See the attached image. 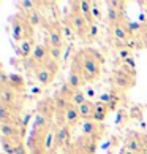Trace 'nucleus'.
<instances>
[{"instance_id":"f3484780","label":"nucleus","mask_w":147,"mask_h":154,"mask_svg":"<svg viewBox=\"0 0 147 154\" xmlns=\"http://www.w3.org/2000/svg\"><path fill=\"white\" fill-rule=\"evenodd\" d=\"M46 59H48V46L46 45H37L32 53V60L37 65H41Z\"/></svg>"},{"instance_id":"cd10ccee","label":"nucleus","mask_w":147,"mask_h":154,"mask_svg":"<svg viewBox=\"0 0 147 154\" xmlns=\"http://www.w3.org/2000/svg\"><path fill=\"white\" fill-rule=\"evenodd\" d=\"M86 102H87V95H86V92H82V91L73 92L71 99H70V103L75 105V106H81L82 103H86Z\"/></svg>"},{"instance_id":"1a4fd4ad","label":"nucleus","mask_w":147,"mask_h":154,"mask_svg":"<svg viewBox=\"0 0 147 154\" xmlns=\"http://www.w3.org/2000/svg\"><path fill=\"white\" fill-rule=\"evenodd\" d=\"M0 97H2V105L10 106L14 110V105H16V102H18V92H14L10 86H2Z\"/></svg>"},{"instance_id":"49530a36","label":"nucleus","mask_w":147,"mask_h":154,"mask_svg":"<svg viewBox=\"0 0 147 154\" xmlns=\"http://www.w3.org/2000/svg\"><path fill=\"white\" fill-rule=\"evenodd\" d=\"M122 154H136V152H131V151H128V149H123Z\"/></svg>"},{"instance_id":"5701e85b","label":"nucleus","mask_w":147,"mask_h":154,"mask_svg":"<svg viewBox=\"0 0 147 154\" xmlns=\"http://www.w3.org/2000/svg\"><path fill=\"white\" fill-rule=\"evenodd\" d=\"M98 129H100V125L97 121H84L81 124V130H82V134L84 135H89V137H92V135H97L98 132Z\"/></svg>"},{"instance_id":"2f4dec72","label":"nucleus","mask_w":147,"mask_h":154,"mask_svg":"<svg viewBox=\"0 0 147 154\" xmlns=\"http://www.w3.org/2000/svg\"><path fill=\"white\" fill-rule=\"evenodd\" d=\"M48 57L62 62L63 60V49H59V48H52V46H48Z\"/></svg>"},{"instance_id":"e433bc0d","label":"nucleus","mask_w":147,"mask_h":154,"mask_svg":"<svg viewBox=\"0 0 147 154\" xmlns=\"http://www.w3.org/2000/svg\"><path fill=\"white\" fill-rule=\"evenodd\" d=\"M114 94V92H112ZM119 100H120V97H117L116 94H114V97L111 99V102L108 103V108H109V111H114V110H117V106H119Z\"/></svg>"},{"instance_id":"9d476101","label":"nucleus","mask_w":147,"mask_h":154,"mask_svg":"<svg viewBox=\"0 0 147 154\" xmlns=\"http://www.w3.org/2000/svg\"><path fill=\"white\" fill-rule=\"evenodd\" d=\"M109 32H111V35L114 37L116 40H119L120 43H127L128 40H130V33L127 30V27L122 24V22H119V24H111L109 26Z\"/></svg>"},{"instance_id":"7c9ffc66","label":"nucleus","mask_w":147,"mask_h":154,"mask_svg":"<svg viewBox=\"0 0 147 154\" xmlns=\"http://www.w3.org/2000/svg\"><path fill=\"white\" fill-rule=\"evenodd\" d=\"M41 65H43V67H46L48 70H49L51 73H52L54 76H55V75H57V72H59V68H60V62H57V60H54V59L48 57V59L41 64Z\"/></svg>"},{"instance_id":"4c0bfd02","label":"nucleus","mask_w":147,"mask_h":154,"mask_svg":"<svg viewBox=\"0 0 147 154\" xmlns=\"http://www.w3.org/2000/svg\"><path fill=\"white\" fill-rule=\"evenodd\" d=\"M92 13H93V18L95 19H101V10L98 8V3L97 2H92Z\"/></svg>"},{"instance_id":"bb28decb","label":"nucleus","mask_w":147,"mask_h":154,"mask_svg":"<svg viewBox=\"0 0 147 154\" xmlns=\"http://www.w3.org/2000/svg\"><path fill=\"white\" fill-rule=\"evenodd\" d=\"M146 42H144V40L143 38H139L138 35L136 37H130V40H128V42L125 43V46L128 48V49H143V48H146Z\"/></svg>"},{"instance_id":"c03bdc74","label":"nucleus","mask_w":147,"mask_h":154,"mask_svg":"<svg viewBox=\"0 0 147 154\" xmlns=\"http://www.w3.org/2000/svg\"><path fill=\"white\" fill-rule=\"evenodd\" d=\"M32 92H33V94H40V92H41V89H40V88H33Z\"/></svg>"},{"instance_id":"6e6552de","label":"nucleus","mask_w":147,"mask_h":154,"mask_svg":"<svg viewBox=\"0 0 147 154\" xmlns=\"http://www.w3.org/2000/svg\"><path fill=\"white\" fill-rule=\"evenodd\" d=\"M37 110H38L40 115L46 116L49 121H52L54 116H55V100H52V99H43V100H40Z\"/></svg>"},{"instance_id":"c9c22d12","label":"nucleus","mask_w":147,"mask_h":154,"mask_svg":"<svg viewBox=\"0 0 147 154\" xmlns=\"http://www.w3.org/2000/svg\"><path fill=\"white\" fill-rule=\"evenodd\" d=\"M14 154H29V148H27V145H25V143H22V141H19V143L16 145Z\"/></svg>"},{"instance_id":"4468645a","label":"nucleus","mask_w":147,"mask_h":154,"mask_svg":"<svg viewBox=\"0 0 147 154\" xmlns=\"http://www.w3.org/2000/svg\"><path fill=\"white\" fill-rule=\"evenodd\" d=\"M35 46H37L35 40H33V38H27V40H24V42H21L18 45V53H19L21 57H24V59L32 57V53H33V49H35Z\"/></svg>"},{"instance_id":"a18cd8bd","label":"nucleus","mask_w":147,"mask_h":154,"mask_svg":"<svg viewBox=\"0 0 147 154\" xmlns=\"http://www.w3.org/2000/svg\"><path fill=\"white\" fill-rule=\"evenodd\" d=\"M44 149H37V151H32V154H43Z\"/></svg>"},{"instance_id":"f704fd0d","label":"nucleus","mask_w":147,"mask_h":154,"mask_svg":"<svg viewBox=\"0 0 147 154\" xmlns=\"http://www.w3.org/2000/svg\"><path fill=\"white\" fill-rule=\"evenodd\" d=\"M98 33H100V29H98V24H93V26H90V29H89V42L90 40H95L98 37Z\"/></svg>"},{"instance_id":"7ed1b4c3","label":"nucleus","mask_w":147,"mask_h":154,"mask_svg":"<svg viewBox=\"0 0 147 154\" xmlns=\"http://www.w3.org/2000/svg\"><path fill=\"white\" fill-rule=\"evenodd\" d=\"M71 13L68 16V21L71 22V26H73V29H75L76 32V35L78 38H81V40H86L89 37V29H90V26L87 24V21L86 18H84V14L81 13V5H79V2H71Z\"/></svg>"},{"instance_id":"473e14b6","label":"nucleus","mask_w":147,"mask_h":154,"mask_svg":"<svg viewBox=\"0 0 147 154\" xmlns=\"http://www.w3.org/2000/svg\"><path fill=\"white\" fill-rule=\"evenodd\" d=\"M117 56H119V59L125 60L128 57H131V49H128L125 45H123V46H120V48L117 49Z\"/></svg>"},{"instance_id":"c756f323","label":"nucleus","mask_w":147,"mask_h":154,"mask_svg":"<svg viewBox=\"0 0 147 154\" xmlns=\"http://www.w3.org/2000/svg\"><path fill=\"white\" fill-rule=\"evenodd\" d=\"M54 148H55V132L48 130L46 137H44V151H51Z\"/></svg>"},{"instance_id":"de8ad7c7","label":"nucleus","mask_w":147,"mask_h":154,"mask_svg":"<svg viewBox=\"0 0 147 154\" xmlns=\"http://www.w3.org/2000/svg\"><path fill=\"white\" fill-rule=\"evenodd\" d=\"M146 14H147V8H146Z\"/></svg>"},{"instance_id":"f257e3e1","label":"nucleus","mask_w":147,"mask_h":154,"mask_svg":"<svg viewBox=\"0 0 147 154\" xmlns=\"http://www.w3.org/2000/svg\"><path fill=\"white\" fill-rule=\"evenodd\" d=\"M73 59L78 64L86 83H93L100 78V64L104 62V57L100 51L93 48H84L79 49Z\"/></svg>"},{"instance_id":"79ce46f5","label":"nucleus","mask_w":147,"mask_h":154,"mask_svg":"<svg viewBox=\"0 0 147 154\" xmlns=\"http://www.w3.org/2000/svg\"><path fill=\"white\" fill-rule=\"evenodd\" d=\"M86 95L89 97V99H90V97H95V91H93L92 88H87V89H86Z\"/></svg>"},{"instance_id":"a19ab883","label":"nucleus","mask_w":147,"mask_h":154,"mask_svg":"<svg viewBox=\"0 0 147 154\" xmlns=\"http://www.w3.org/2000/svg\"><path fill=\"white\" fill-rule=\"evenodd\" d=\"M30 113H27V115L24 116V118H22V121H21V127L22 129H24V127H27V124H29V121H30Z\"/></svg>"},{"instance_id":"a878e982","label":"nucleus","mask_w":147,"mask_h":154,"mask_svg":"<svg viewBox=\"0 0 147 154\" xmlns=\"http://www.w3.org/2000/svg\"><path fill=\"white\" fill-rule=\"evenodd\" d=\"M25 18H27V21H29V24H30L32 27H38V26L43 24V16H41V13H40L38 10L27 13Z\"/></svg>"},{"instance_id":"39448f33","label":"nucleus","mask_w":147,"mask_h":154,"mask_svg":"<svg viewBox=\"0 0 147 154\" xmlns=\"http://www.w3.org/2000/svg\"><path fill=\"white\" fill-rule=\"evenodd\" d=\"M63 33L59 24H52L48 29V37H46V46H52V48H59L63 49Z\"/></svg>"},{"instance_id":"c85d7f7f","label":"nucleus","mask_w":147,"mask_h":154,"mask_svg":"<svg viewBox=\"0 0 147 154\" xmlns=\"http://www.w3.org/2000/svg\"><path fill=\"white\" fill-rule=\"evenodd\" d=\"M0 143H2L3 154H14V149H16V145H18V141L10 140V138H0Z\"/></svg>"},{"instance_id":"72a5a7b5","label":"nucleus","mask_w":147,"mask_h":154,"mask_svg":"<svg viewBox=\"0 0 147 154\" xmlns=\"http://www.w3.org/2000/svg\"><path fill=\"white\" fill-rule=\"evenodd\" d=\"M108 7L116 8V10H119V11H123V10H125V7H127V2H123V0H109V2H108Z\"/></svg>"},{"instance_id":"aec40b11","label":"nucleus","mask_w":147,"mask_h":154,"mask_svg":"<svg viewBox=\"0 0 147 154\" xmlns=\"http://www.w3.org/2000/svg\"><path fill=\"white\" fill-rule=\"evenodd\" d=\"M60 29H62V33H63V38L65 40H68L70 43H73L76 40V32L75 29H73V26H71V22L68 21V18L62 21V24H60Z\"/></svg>"},{"instance_id":"a211bd4d","label":"nucleus","mask_w":147,"mask_h":154,"mask_svg":"<svg viewBox=\"0 0 147 154\" xmlns=\"http://www.w3.org/2000/svg\"><path fill=\"white\" fill-rule=\"evenodd\" d=\"M79 5H81V13L84 14V18H86L87 24H89V26L97 24V19L93 18V13H92V2H89V0H81V2H79Z\"/></svg>"},{"instance_id":"412c9836","label":"nucleus","mask_w":147,"mask_h":154,"mask_svg":"<svg viewBox=\"0 0 147 154\" xmlns=\"http://www.w3.org/2000/svg\"><path fill=\"white\" fill-rule=\"evenodd\" d=\"M108 113H109V108L106 103H103V102H95V116H93V121H97V122H103L106 116H108Z\"/></svg>"},{"instance_id":"0eeeda50","label":"nucleus","mask_w":147,"mask_h":154,"mask_svg":"<svg viewBox=\"0 0 147 154\" xmlns=\"http://www.w3.org/2000/svg\"><path fill=\"white\" fill-rule=\"evenodd\" d=\"M0 134H2V138H10L14 141H21V129L16 122H2L0 124Z\"/></svg>"},{"instance_id":"f8f14e48","label":"nucleus","mask_w":147,"mask_h":154,"mask_svg":"<svg viewBox=\"0 0 147 154\" xmlns=\"http://www.w3.org/2000/svg\"><path fill=\"white\" fill-rule=\"evenodd\" d=\"M70 140V127L66 124L59 125L55 130V148H63Z\"/></svg>"},{"instance_id":"9b49d317","label":"nucleus","mask_w":147,"mask_h":154,"mask_svg":"<svg viewBox=\"0 0 147 154\" xmlns=\"http://www.w3.org/2000/svg\"><path fill=\"white\" fill-rule=\"evenodd\" d=\"M125 149L136 152V154H143L144 152V140L141 137H134V134H131L130 138L125 141Z\"/></svg>"},{"instance_id":"393cba45","label":"nucleus","mask_w":147,"mask_h":154,"mask_svg":"<svg viewBox=\"0 0 147 154\" xmlns=\"http://www.w3.org/2000/svg\"><path fill=\"white\" fill-rule=\"evenodd\" d=\"M16 5L19 7L21 13L27 14V13H30V11H35V10H38V7H40V2H35V0H22V2H18Z\"/></svg>"},{"instance_id":"2eb2a0df","label":"nucleus","mask_w":147,"mask_h":154,"mask_svg":"<svg viewBox=\"0 0 147 154\" xmlns=\"http://www.w3.org/2000/svg\"><path fill=\"white\" fill-rule=\"evenodd\" d=\"M79 121H81L79 108L70 103V106L66 108V111H65V122H66V125H68V127H73V125H76Z\"/></svg>"},{"instance_id":"423d86ee","label":"nucleus","mask_w":147,"mask_h":154,"mask_svg":"<svg viewBox=\"0 0 147 154\" xmlns=\"http://www.w3.org/2000/svg\"><path fill=\"white\" fill-rule=\"evenodd\" d=\"M66 84H68V86L75 91V92H76V91H81L79 88L86 84V79H84L82 73H81V70H79L78 64L75 62V59H73V62H71V70H70L68 79H66Z\"/></svg>"},{"instance_id":"f03ea898","label":"nucleus","mask_w":147,"mask_h":154,"mask_svg":"<svg viewBox=\"0 0 147 154\" xmlns=\"http://www.w3.org/2000/svg\"><path fill=\"white\" fill-rule=\"evenodd\" d=\"M11 21V35H13L14 42H24L27 38H33V27L29 24L24 13H18L13 18H10Z\"/></svg>"},{"instance_id":"dca6fc26","label":"nucleus","mask_w":147,"mask_h":154,"mask_svg":"<svg viewBox=\"0 0 147 154\" xmlns=\"http://www.w3.org/2000/svg\"><path fill=\"white\" fill-rule=\"evenodd\" d=\"M79 108V115H81L82 121H92L93 116H95V102L92 100H87L86 103H82Z\"/></svg>"},{"instance_id":"ea45409f","label":"nucleus","mask_w":147,"mask_h":154,"mask_svg":"<svg viewBox=\"0 0 147 154\" xmlns=\"http://www.w3.org/2000/svg\"><path fill=\"white\" fill-rule=\"evenodd\" d=\"M123 64H125V65H128L130 68H131V70H134V68H136V64H134L133 57H128V59H125V60H123Z\"/></svg>"},{"instance_id":"6ab92c4d","label":"nucleus","mask_w":147,"mask_h":154,"mask_svg":"<svg viewBox=\"0 0 147 154\" xmlns=\"http://www.w3.org/2000/svg\"><path fill=\"white\" fill-rule=\"evenodd\" d=\"M8 86L14 91V92H21L25 88V79L18 73H11L8 76Z\"/></svg>"},{"instance_id":"37998d69","label":"nucleus","mask_w":147,"mask_h":154,"mask_svg":"<svg viewBox=\"0 0 147 154\" xmlns=\"http://www.w3.org/2000/svg\"><path fill=\"white\" fill-rule=\"evenodd\" d=\"M122 119H123V111L119 113V116H117V119H116V124L120 125V124H122Z\"/></svg>"},{"instance_id":"58836bf2","label":"nucleus","mask_w":147,"mask_h":154,"mask_svg":"<svg viewBox=\"0 0 147 154\" xmlns=\"http://www.w3.org/2000/svg\"><path fill=\"white\" fill-rule=\"evenodd\" d=\"M112 97H114V94H112V92H104V94H101V95H100V102H103V103L108 105L109 102H111Z\"/></svg>"},{"instance_id":"20e7f679","label":"nucleus","mask_w":147,"mask_h":154,"mask_svg":"<svg viewBox=\"0 0 147 154\" xmlns=\"http://www.w3.org/2000/svg\"><path fill=\"white\" fill-rule=\"evenodd\" d=\"M134 76L133 73H127L122 68H116L112 72V81L119 89H130L131 86H134Z\"/></svg>"},{"instance_id":"ddd939ff","label":"nucleus","mask_w":147,"mask_h":154,"mask_svg":"<svg viewBox=\"0 0 147 154\" xmlns=\"http://www.w3.org/2000/svg\"><path fill=\"white\" fill-rule=\"evenodd\" d=\"M35 78H37V81L40 84H43V86H48V84H51L54 81V75L51 73L46 67H43V65H40L35 68Z\"/></svg>"},{"instance_id":"4be33fe9","label":"nucleus","mask_w":147,"mask_h":154,"mask_svg":"<svg viewBox=\"0 0 147 154\" xmlns=\"http://www.w3.org/2000/svg\"><path fill=\"white\" fill-rule=\"evenodd\" d=\"M49 125H51L49 119H48L46 116H43V115H40V113H37L35 119H33V130H38V132H48V130H49Z\"/></svg>"},{"instance_id":"b1692460","label":"nucleus","mask_w":147,"mask_h":154,"mask_svg":"<svg viewBox=\"0 0 147 154\" xmlns=\"http://www.w3.org/2000/svg\"><path fill=\"white\" fill-rule=\"evenodd\" d=\"M106 18L109 21V26L111 24H119V22L123 21V11H119L116 8H111L108 7V11H106Z\"/></svg>"}]
</instances>
